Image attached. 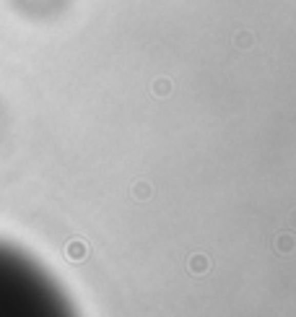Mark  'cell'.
I'll list each match as a JSON object with an SVG mask.
<instances>
[{
	"label": "cell",
	"instance_id": "cell-1",
	"mask_svg": "<svg viewBox=\"0 0 296 317\" xmlns=\"http://www.w3.org/2000/svg\"><path fill=\"white\" fill-rule=\"evenodd\" d=\"M0 317H75V312L45 268L0 242Z\"/></svg>",
	"mask_w": 296,
	"mask_h": 317
}]
</instances>
